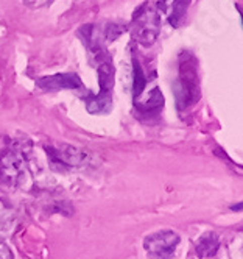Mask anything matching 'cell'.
<instances>
[{
  "label": "cell",
  "mask_w": 243,
  "mask_h": 259,
  "mask_svg": "<svg viewBox=\"0 0 243 259\" xmlns=\"http://www.w3.org/2000/svg\"><path fill=\"white\" fill-rule=\"evenodd\" d=\"M173 94L179 111L189 109L201 97L197 60L193 58V55L187 52L179 57V73L173 84Z\"/></svg>",
  "instance_id": "1"
},
{
  "label": "cell",
  "mask_w": 243,
  "mask_h": 259,
  "mask_svg": "<svg viewBox=\"0 0 243 259\" xmlns=\"http://www.w3.org/2000/svg\"><path fill=\"white\" fill-rule=\"evenodd\" d=\"M161 31V14L156 7L143 4L133 17L131 22V34L133 39L143 46V47H152Z\"/></svg>",
  "instance_id": "2"
},
{
  "label": "cell",
  "mask_w": 243,
  "mask_h": 259,
  "mask_svg": "<svg viewBox=\"0 0 243 259\" xmlns=\"http://www.w3.org/2000/svg\"><path fill=\"white\" fill-rule=\"evenodd\" d=\"M0 178L13 188L25 189L30 186L31 174L22 150L8 149L0 155Z\"/></svg>",
  "instance_id": "3"
},
{
  "label": "cell",
  "mask_w": 243,
  "mask_h": 259,
  "mask_svg": "<svg viewBox=\"0 0 243 259\" xmlns=\"http://www.w3.org/2000/svg\"><path fill=\"white\" fill-rule=\"evenodd\" d=\"M179 242L181 237L178 233L162 230L148 234L143 239V248L150 259H173Z\"/></svg>",
  "instance_id": "4"
},
{
  "label": "cell",
  "mask_w": 243,
  "mask_h": 259,
  "mask_svg": "<svg viewBox=\"0 0 243 259\" xmlns=\"http://www.w3.org/2000/svg\"><path fill=\"white\" fill-rule=\"evenodd\" d=\"M36 84L45 92H55L63 89H84L83 81L77 73H55V75L39 78L36 81Z\"/></svg>",
  "instance_id": "5"
},
{
  "label": "cell",
  "mask_w": 243,
  "mask_h": 259,
  "mask_svg": "<svg viewBox=\"0 0 243 259\" xmlns=\"http://www.w3.org/2000/svg\"><path fill=\"white\" fill-rule=\"evenodd\" d=\"M48 156L53 162L61 164L64 167H81L87 161V153L78 149H73L70 145H63L60 149L48 150Z\"/></svg>",
  "instance_id": "6"
},
{
  "label": "cell",
  "mask_w": 243,
  "mask_h": 259,
  "mask_svg": "<svg viewBox=\"0 0 243 259\" xmlns=\"http://www.w3.org/2000/svg\"><path fill=\"white\" fill-rule=\"evenodd\" d=\"M190 0H159L158 11L172 27H178L189 8Z\"/></svg>",
  "instance_id": "7"
},
{
  "label": "cell",
  "mask_w": 243,
  "mask_h": 259,
  "mask_svg": "<svg viewBox=\"0 0 243 259\" xmlns=\"http://www.w3.org/2000/svg\"><path fill=\"white\" fill-rule=\"evenodd\" d=\"M220 248V239L215 233L208 231L198 237L195 244V253L198 257H211Z\"/></svg>",
  "instance_id": "8"
},
{
  "label": "cell",
  "mask_w": 243,
  "mask_h": 259,
  "mask_svg": "<svg viewBox=\"0 0 243 259\" xmlns=\"http://www.w3.org/2000/svg\"><path fill=\"white\" fill-rule=\"evenodd\" d=\"M86 108L90 114H106L112 108V92H99L95 97L86 102Z\"/></svg>",
  "instance_id": "9"
},
{
  "label": "cell",
  "mask_w": 243,
  "mask_h": 259,
  "mask_svg": "<svg viewBox=\"0 0 243 259\" xmlns=\"http://www.w3.org/2000/svg\"><path fill=\"white\" fill-rule=\"evenodd\" d=\"M137 109L142 114H150V113H159L161 108H164V96L158 88L152 89L150 96L145 102H134Z\"/></svg>",
  "instance_id": "10"
},
{
  "label": "cell",
  "mask_w": 243,
  "mask_h": 259,
  "mask_svg": "<svg viewBox=\"0 0 243 259\" xmlns=\"http://www.w3.org/2000/svg\"><path fill=\"white\" fill-rule=\"evenodd\" d=\"M99 83L100 92H112L114 88V66L109 60L102 61L99 66Z\"/></svg>",
  "instance_id": "11"
},
{
  "label": "cell",
  "mask_w": 243,
  "mask_h": 259,
  "mask_svg": "<svg viewBox=\"0 0 243 259\" xmlns=\"http://www.w3.org/2000/svg\"><path fill=\"white\" fill-rule=\"evenodd\" d=\"M14 217H16V212L11 203L0 198V230H5L14 220Z\"/></svg>",
  "instance_id": "12"
},
{
  "label": "cell",
  "mask_w": 243,
  "mask_h": 259,
  "mask_svg": "<svg viewBox=\"0 0 243 259\" xmlns=\"http://www.w3.org/2000/svg\"><path fill=\"white\" fill-rule=\"evenodd\" d=\"M147 86V78L143 75V72H142V67L139 66V63H134V100H137L140 96H142V92Z\"/></svg>",
  "instance_id": "13"
},
{
  "label": "cell",
  "mask_w": 243,
  "mask_h": 259,
  "mask_svg": "<svg viewBox=\"0 0 243 259\" xmlns=\"http://www.w3.org/2000/svg\"><path fill=\"white\" fill-rule=\"evenodd\" d=\"M123 27H120V25H116V24H109L106 28H105V38L108 39V41H114V39H117L119 36L123 33Z\"/></svg>",
  "instance_id": "14"
},
{
  "label": "cell",
  "mask_w": 243,
  "mask_h": 259,
  "mask_svg": "<svg viewBox=\"0 0 243 259\" xmlns=\"http://www.w3.org/2000/svg\"><path fill=\"white\" fill-rule=\"evenodd\" d=\"M0 259H14L11 248L5 242H2V240H0Z\"/></svg>",
  "instance_id": "15"
},
{
  "label": "cell",
  "mask_w": 243,
  "mask_h": 259,
  "mask_svg": "<svg viewBox=\"0 0 243 259\" xmlns=\"http://www.w3.org/2000/svg\"><path fill=\"white\" fill-rule=\"evenodd\" d=\"M50 2H52V0H24V4L31 7V8H42Z\"/></svg>",
  "instance_id": "16"
}]
</instances>
